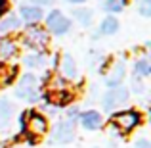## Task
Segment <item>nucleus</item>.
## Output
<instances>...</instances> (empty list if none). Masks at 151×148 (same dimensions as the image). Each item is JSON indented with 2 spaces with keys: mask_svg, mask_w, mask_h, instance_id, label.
Instances as JSON below:
<instances>
[{
  "mask_svg": "<svg viewBox=\"0 0 151 148\" xmlns=\"http://www.w3.org/2000/svg\"><path fill=\"white\" fill-rule=\"evenodd\" d=\"M42 90L44 89H42L38 77L33 71H27L17 77V85L14 87V96L27 104H38L42 98Z\"/></svg>",
  "mask_w": 151,
  "mask_h": 148,
  "instance_id": "nucleus-1",
  "label": "nucleus"
},
{
  "mask_svg": "<svg viewBox=\"0 0 151 148\" xmlns=\"http://www.w3.org/2000/svg\"><path fill=\"white\" fill-rule=\"evenodd\" d=\"M142 123H144V114H142L140 110H134V108L117 110V112H113L111 117H109L111 129H115L121 137L134 133Z\"/></svg>",
  "mask_w": 151,
  "mask_h": 148,
  "instance_id": "nucleus-2",
  "label": "nucleus"
},
{
  "mask_svg": "<svg viewBox=\"0 0 151 148\" xmlns=\"http://www.w3.org/2000/svg\"><path fill=\"white\" fill-rule=\"evenodd\" d=\"M19 44H25L27 48H31L33 52H40V50H48L50 44V33L44 29V25H27L25 31L21 35Z\"/></svg>",
  "mask_w": 151,
  "mask_h": 148,
  "instance_id": "nucleus-3",
  "label": "nucleus"
},
{
  "mask_svg": "<svg viewBox=\"0 0 151 148\" xmlns=\"http://www.w3.org/2000/svg\"><path fill=\"white\" fill-rule=\"evenodd\" d=\"M44 29L54 37H63V35L71 33L73 29V19L67 17L61 10L52 8L48 14L44 15Z\"/></svg>",
  "mask_w": 151,
  "mask_h": 148,
  "instance_id": "nucleus-4",
  "label": "nucleus"
},
{
  "mask_svg": "<svg viewBox=\"0 0 151 148\" xmlns=\"http://www.w3.org/2000/svg\"><path fill=\"white\" fill-rule=\"evenodd\" d=\"M100 98H101L100 102H101L103 112H107V114H113V112L121 110L122 106H126V104H128L130 93H128V87L121 85V87H117V89H107Z\"/></svg>",
  "mask_w": 151,
  "mask_h": 148,
  "instance_id": "nucleus-5",
  "label": "nucleus"
},
{
  "mask_svg": "<svg viewBox=\"0 0 151 148\" xmlns=\"http://www.w3.org/2000/svg\"><path fill=\"white\" fill-rule=\"evenodd\" d=\"M77 137V123H71L67 119H59L50 129V144H71Z\"/></svg>",
  "mask_w": 151,
  "mask_h": 148,
  "instance_id": "nucleus-6",
  "label": "nucleus"
},
{
  "mask_svg": "<svg viewBox=\"0 0 151 148\" xmlns=\"http://www.w3.org/2000/svg\"><path fill=\"white\" fill-rule=\"evenodd\" d=\"M25 112V127H27V133L35 135V137H44L46 133L50 131V123L48 117L44 114H40L38 110H23ZM25 133V135H27Z\"/></svg>",
  "mask_w": 151,
  "mask_h": 148,
  "instance_id": "nucleus-7",
  "label": "nucleus"
},
{
  "mask_svg": "<svg viewBox=\"0 0 151 148\" xmlns=\"http://www.w3.org/2000/svg\"><path fill=\"white\" fill-rule=\"evenodd\" d=\"M124 79H126V60L124 58L111 60L109 69L103 75V85H105L107 89H117V87L122 85Z\"/></svg>",
  "mask_w": 151,
  "mask_h": 148,
  "instance_id": "nucleus-8",
  "label": "nucleus"
},
{
  "mask_svg": "<svg viewBox=\"0 0 151 148\" xmlns=\"http://www.w3.org/2000/svg\"><path fill=\"white\" fill-rule=\"evenodd\" d=\"M21 23L27 25H40L42 19H44V10L42 8H37V6H31L27 2H21L19 4V12H17Z\"/></svg>",
  "mask_w": 151,
  "mask_h": 148,
  "instance_id": "nucleus-9",
  "label": "nucleus"
},
{
  "mask_svg": "<svg viewBox=\"0 0 151 148\" xmlns=\"http://www.w3.org/2000/svg\"><path fill=\"white\" fill-rule=\"evenodd\" d=\"M78 123H81V127L84 131H100L103 127V115L101 112L88 108V110L78 114Z\"/></svg>",
  "mask_w": 151,
  "mask_h": 148,
  "instance_id": "nucleus-10",
  "label": "nucleus"
},
{
  "mask_svg": "<svg viewBox=\"0 0 151 148\" xmlns=\"http://www.w3.org/2000/svg\"><path fill=\"white\" fill-rule=\"evenodd\" d=\"M23 67L27 69H48L50 63V52L48 50H40V52H29L21 58Z\"/></svg>",
  "mask_w": 151,
  "mask_h": 148,
  "instance_id": "nucleus-11",
  "label": "nucleus"
},
{
  "mask_svg": "<svg viewBox=\"0 0 151 148\" xmlns=\"http://www.w3.org/2000/svg\"><path fill=\"white\" fill-rule=\"evenodd\" d=\"M59 75H63V77L67 79V81H78L81 79V71H78V66L77 62H75V58L69 54V52H65V54L61 56V60H59V69H58Z\"/></svg>",
  "mask_w": 151,
  "mask_h": 148,
  "instance_id": "nucleus-12",
  "label": "nucleus"
},
{
  "mask_svg": "<svg viewBox=\"0 0 151 148\" xmlns=\"http://www.w3.org/2000/svg\"><path fill=\"white\" fill-rule=\"evenodd\" d=\"M19 48H21V44L15 37H10V35L0 37V62L4 63L8 60L15 58L19 54Z\"/></svg>",
  "mask_w": 151,
  "mask_h": 148,
  "instance_id": "nucleus-13",
  "label": "nucleus"
},
{
  "mask_svg": "<svg viewBox=\"0 0 151 148\" xmlns=\"http://www.w3.org/2000/svg\"><path fill=\"white\" fill-rule=\"evenodd\" d=\"M21 19H19V15L15 14V12H8L6 15H4L2 19H0V35H10L14 33V31H19L21 29Z\"/></svg>",
  "mask_w": 151,
  "mask_h": 148,
  "instance_id": "nucleus-14",
  "label": "nucleus"
},
{
  "mask_svg": "<svg viewBox=\"0 0 151 148\" xmlns=\"http://www.w3.org/2000/svg\"><path fill=\"white\" fill-rule=\"evenodd\" d=\"M15 104L8 96H0V129H6L14 119Z\"/></svg>",
  "mask_w": 151,
  "mask_h": 148,
  "instance_id": "nucleus-15",
  "label": "nucleus"
},
{
  "mask_svg": "<svg viewBox=\"0 0 151 148\" xmlns=\"http://www.w3.org/2000/svg\"><path fill=\"white\" fill-rule=\"evenodd\" d=\"M119 29H121V21L115 15H105L100 21V25H98L100 37H113V35L119 33Z\"/></svg>",
  "mask_w": 151,
  "mask_h": 148,
  "instance_id": "nucleus-16",
  "label": "nucleus"
},
{
  "mask_svg": "<svg viewBox=\"0 0 151 148\" xmlns=\"http://www.w3.org/2000/svg\"><path fill=\"white\" fill-rule=\"evenodd\" d=\"M71 15H73V19H75V21H77L81 27H84V29L92 27V23H94V12L90 10V8H86V6H77V8H73Z\"/></svg>",
  "mask_w": 151,
  "mask_h": 148,
  "instance_id": "nucleus-17",
  "label": "nucleus"
},
{
  "mask_svg": "<svg viewBox=\"0 0 151 148\" xmlns=\"http://www.w3.org/2000/svg\"><path fill=\"white\" fill-rule=\"evenodd\" d=\"M151 75V62L147 56H142V58L134 60L132 63V77H140V79H147Z\"/></svg>",
  "mask_w": 151,
  "mask_h": 148,
  "instance_id": "nucleus-18",
  "label": "nucleus"
},
{
  "mask_svg": "<svg viewBox=\"0 0 151 148\" xmlns=\"http://www.w3.org/2000/svg\"><path fill=\"white\" fill-rule=\"evenodd\" d=\"M63 89H71V83L67 81L63 75L59 73H52L48 83H46V90H50V93H54V90H63Z\"/></svg>",
  "mask_w": 151,
  "mask_h": 148,
  "instance_id": "nucleus-19",
  "label": "nucleus"
},
{
  "mask_svg": "<svg viewBox=\"0 0 151 148\" xmlns=\"http://www.w3.org/2000/svg\"><path fill=\"white\" fill-rule=\"evenodd\" d=\"M100 8L105 12L107 15H115V14H121L124 10V6L121 4V0H101Z\"/></svg>",
  "mask_w": 151,
  "mask_h": 148,
  "instance_id": "nucleus-20",
  "label": "nucleus"
},
{
  "mask_svg": "<svg viewBox=\"0 0 151 148\" xmlns=\"http://www.w3.org/2000/svg\"><path fill=\"white\" fill-rule=\"evenodd\" d=\"M145 89H147V87H145V81L144 79H140V77H132L130 79V87H128V93L130 94H144L145 93Z\"/></svg>",
  "mask_w": 151,
  "mask_h": 148,
  "instance_id": "nucleus-21",
  "label": "nucleus"
},
{
  "mask_svg": "<svg viewBox=\"0 0 151 148\" xmlns=\"http://www.w3.org/2000/svg\"><path fill=\"white\" fill-rule=\"evenodd\" d=\"M105 60V54H101L100 50H90V54L86 56V62H88V66L90 67H96L98 69V66Z\"/></svg>",
  "mask_w": 151,
  "mask_h": 148,
  "instance_id": "nucleus-22",
  "label": "nucleus"
},
{
  "mask_svg": "<svg viewBox=\"0 0 151 148\" xmlns=\"http://www.w3.org/2000/svg\"><path fill=\"white\" fill-rule=\"evenodd\" d=\"M136 10L142 17H151V0H136Z\"/></svg>",
  "mask_w": 151,
  "mask_h": 148,
  "instance_id": "nucleus-23",
  "label": "nucleus"
},
{
  "mask_svg": "<svg viewBox=\"0 0 151 148\" xmlns=\"http://www.w3.org/2000/svg\"><path fill=\"white\" fill-rule=\"evenodd\" d=\"M78 114H81V108L75 104V106H69V108H67L65 117H63V119H67V121H71V123H77L78 121Z\"/></svg>",
  "mask_w": 151,
  "mask_h": 148,
  "instance_id": "nucleus-24",
  "label": "nucleus"
},
{
  "mask_svg": "<svg viewBox=\"0 0 151 148\" xmlns=\"http://www.w3.org/2000/svg\"><path fill=\"white\" fill-rule=\"evenodd\" d=\"M27 4H31V6H37V8H50L55 4V0H27Z\"/></svg>",
  "mask_w": 151,
  "mask_h": 148,
  "instance_id": "nucleus-25",
  "label": "nucleus"
},
{
  "mask_svg": "<svg viewBox=\"0 0 151 148\" xmlns=\"http://www.w3.org/2000/svg\"><path fill=\"white\" fill-rule=\"evenodd\" d=\"M10 12V0H0V19Z\"/></svg>",
  "mask_w": 151,
  "mask_h": 148,
  "instance_id": "nucleus-26",
  "label": "nucleus"
},
{
  "mask_svg": "<svg viewBox=\"0 0 151 148\" xmlns=\"http://www.w3.org/2000/svg\"><path fill=\"white\" fill-rule=\"evenodd\" d=\"M132 148H151V142L147 141V139H138Z\"/></svg>",
  "mask_w": 151,
  "mask_h": 148,
  "instance_id": "nucleus-27",
  "label": "nucleus"
},
{
  "mask_svg": "<svg viewBox=\"0 0 151 148\" xmlns=\"http://www.w3.org/2000/svg\"><path fill=\"white\" fill-rule=\"evenodd\" d=\"M67 4H73V6H81V4H86L88 0H65Z\"/></svg>",
  "mask_w": 151,
  "mask_h": 148,
  "instance_id": "nucleus-28",
  "label": "nucleus"
},
{
  "mask_svg": "<svg viewBox=\"0 0 151 148\" xmlns=\"http://www.w3.org/2000/svg\"><path fill=\"white\" fill-rule=\"evenodd\" d=\"M90 39H92V41H100V33H98V31H94V33H92V37H90Z\"/></svg>",
  "mask_w": 151,
  "mask_h": 148,
  "instance_id": "nucleus-29",
  "label": "nucleus"
},
{
  "mask_svg": "<svg viewBox=\"0 0 151 148\" xmlns=\"http://www.w3.org/2000/svg\"><path fill=\"white\" fill-rule=\"evenodd\" d=\"M121 4H122V6H128V4H130V0H121Z\"/></svg>",
  "mask_w": 151,
  "mask_h": 148,
  "instance_id": "nucleus-30",
  "label": "nucleus"
},
{
  "mask_svg": "<svg viewBox=\"0 0 151 148\" xmlns=\"http://www.w3.org/2000/svg\"><path fill=\"white\" fill-rule=\"evenodd\" d=\"M0 148H6V142L4 141H0Z\"/></svg>",
  "mask_w": 151,
  "mask_h": 148,
  "instance_id": "nucleus-31",
  "label": "nucleus"
},
{
  "mask_svg": "<svg viewBox=\"0 0 151 148\" xmlns=\"http://www.w3.org/2000/svg\"><path fill=\"white\" fill-rule=\"evenodd\" d=\"M10 148H21V146H10Z\"/></svg>",
  "mask_w": 151,
  "mask_h": 148,
  "instance_id": "nucleus-32",
  "label": "nucleus"
},
{
  "mask_svg": "<svg viewBox=\"0 0 151 148\" xmlns=\"http://www.w3.org/2000/svg\"><path fill=\"white\" fill-rule=\"evenodd\" d=\"M61 148H65V146H61Z\"/></svg>",
  "mask_w": 151,
  "mask_h": 148,
  "instance_id": "nucleus-33",
  "label": "nucleus"
},
{
  "mask_svg": "<svg viewBox=\"0 0 151 148\" xmlns=\"http://www.w3.org/2000/svg\"><path fill=\"white\" fill-rule=\"evenodd\" d=\"M100 2H101V0H100Z\"/></svg>",
  "mask_w": 151,
  "mask_h": 148,
  "instance_id": "nucleus-34",
  "label": "nucleus"
}]
</instances>
